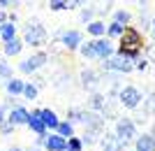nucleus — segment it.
<instances>
[{"label":"nucleus","instance_id":"3","mask_svg":"<svg viewBox=\"0 0 155 151\" xmlns=\"http://www.w3.org/2000/svg\"><path fill=\"white\" fill-rule=\"evenodd\" d=\"M134 58H127V56H123V53H116V56H111L109 60H104L102 65L107 67V70H114V72H132L134 70Z\"/></svg>","mask_w":155,"mask_h":151},{"label":"nucleus","instance_id":"21","mask_svg":"<svg viewBox=\"0 0 155 151\" xmlns=\"http://www.w3.org/2000/svg\"><path fill=\"white\" fill-rule=\"evenodd\" d=\"M123 33H125V28L120 26V23H109V26H107V35H109V37H118L120 39Z\"/></svg>","mask_w":155,"mask_h":151},{"label":"nucleus","instance_id":"9","mask_svg":"<svg viewBox=\"0 0 155 151\" xmlns=\"http://www.w3.org/2000/svg\"><path fill=\"white\" fill-rule=\"evenodd\" d=\"M28 128H30L37 137H46V125L42 123V118H39V109L30 112V116H28Z\"/></svg>","mask_w":155,"mask_h":151},{"label":"nucleus","instance_id":"10","mask_svg":"<svg viewBox=\"0 0 155 151\" xmlns=\"http://www.w3.org/2000/svg\"><path fill=\"white\" fill-rule=\"evenodd\" d=\"M44 149H46V151H67V139H63L58 132L46 135V139H44Z\"/></svg>","mask_w":155,"mask_h":151},{"label":"nucleus","instance_id":"14","mask_svg":"<svg viewBox=\"0 0 155 151\" xmlns=\"http://www.w3.org/2000/svg\"><path fill=\"white\" fill-rule=\"evenodd\" d=\"M7 93H9V95H12V98H14V95H23V88H26V81H21V79H9V81H7Z\"/></svg>","mask_w":155,"mask_h":151},{"label":"nucleus","instance_id":"23","mask_svg":"<svg viewBox=\"0 0 155 151\" xmlns=\"http://www.w3.org/2000/svg\"><path fill=\"white\" fill-rule=\"evenodd\" d=\"M0 79H5V81L12 79V67L7 65L5 60H0Z\"/></svg>","mask_w":155,"mask_h":151},{"label":"nucleus","instance_id":"12","mask_svg":"<svg viewBox=\"0 0 155 151\" xmlns=\"http://www.w3.org/2000/svg\"><path fill=\"white\" fill-rule=\"evenodd\" d=\"M28 116H30V114H28L23 107H14L12 112L7 114V121H9L12 125H21V123L28 125Z\"/></svg>","mask_w":155,"mask_h":151},{"label":"nucleus","instance_id":"6","mask_svg":"<svg viewBox=\"0 0 155 151\" xmlns=\"http://www.w3.org/2000/svg\"><path fill=\"white\" fill-rule=\"evenodd\" d=\"M93 51H95V60H109L111 56H114V44H111L109 39H93Z\"/></svg>","mask_w":155,"mask_h":151},{"label":"nucleus","instance_id":"36","mask_svg":"<svg viewBox=\"0 0 155 151\" xmlns=\"http://www.w3.org/2000/svg\"><path fill=\"white\" fill-rule=\"evenodd\" d=\"M30 151H39V149H37V146H35V149H30Z\"/></svg>","mask_w":155,"mask_h":151},{"label":"nucleus","instance_id":"28","mask_svg":"<svg viewBox=\"0 0 155 151\" xmlns=\"http://www.w3.org/2000/svg\"><path fill=\"white\" fill-rule=\"evenodd\" d=\"M91 107L93 109H100V107H102V95H93L91 98Z\"/></svg>","mask_w":155,"mask_h":151},{"label":"nucleus","instance_id":"19","mask_svg":"<svg viewBox=\"0 0 155 151\" xmlns=\"http://www.w3.org/2000/svg\"><path fill=\"white\" fill-rule=\"evenodd\" d=\"M56 132H58L63 139H70V137H74V125H72L70 121H60V125H58Z\"/></svg>","mask_w":155,"mask_h":151},{"label":"nucleus","instance_id":"11","mask_svg":"<svg viewBox=\"0 0 155 151\" xmlns=\"http://www.w3.org/2000/svg\"><path fill=\"white\" fill-rule=\"evenodd\" d=\"M39 118H42V123L46 125V130H49V128H51V130H58L60 118L56 116L53 109H39Z\"/></svg>","mask_w":155,"mask_h":151},{"label":"nucleus","instance_id":"17","mask_svg":"<svg viewBox=\"0 0 155 151\" xmlns=\"http://www.w3.org/2000/svg\"><path fill=\"white\" fill-rule=\"evenodd\" d=\"M21 49H23V39H19V37L5 44V53H7V56H19Z\"/></svg>","mask_w":155,"mask_h":151},{"label":"nucleus","instance_id":"13","mask_svg":"<svg viewBox=\"0 0 155 151\" xmlns=\"http://www.w3.org/2000/svg\"><path fill=\"white\" fill-rule=\"evenodd\" d=\"M134 151H155V135H141V137H137Z\"/></svg>","mask_w":155,"mask_h":151},{"label":"nucleus","instance_id":"29","mask_svg":"<svg viewBox=\"0 0 155 151\" xmlns=\"http://www.w3.org/2000/svg\"><path fill=\"white\" fill-rule=\"evenodd\" d=\"M12 130H14V125L9 123V121H5V123L0 125V132H2V135H7V132H12Z\"/></svg>","mask_w":155,"mask_h":151},{"label":"nucleus","instance_id":"25","mask_svg":"<svg viewBox=\"0 0 155 151\" xmlns=\"http://www.w3.org/2000/svg\"><path fill=\"white\" fill-rule=\"evenodd\" d=\"M49 7H51L53 12H60V9H70V2H65V0H51Z\"/></svg>","mask_w":155,"mask_h":151},{"label":"nucleus","instance_id":"31","mask_svg":"<svg viewBox=\"0 0 155 151\" xmlns=\"http://www.w3.org/2000/svg\"><path fill=\"white\" fill-rule=\"evenodd\" d=\"M148 112H155V93L150 95V105H148Z\"/></svg>","mask_w":155,"mask_h":151},{"label":"nucleus","instance_id":"30","mask_svg":"<svg viewBox=\"0 0 155 151\" xmlns=\"http://www.w3.org/2000/svg\"><path fill=\"white\" fill-rule=\"evenodd\" d=\"M7 121V105H0V125Z\"/></svg>","mask_w":155,"mask_h":151},{"label":"nucleus","instance_id":"16","mask_svg":"<svg viewBox=\"0 0 155 151\" xmlns=\"http://www.w3.org/2000/svg\"><path fill=\"white\" fill-rule=\"evenodd\" d=\"M86 30H88L95 39H100V37H104V33H107V26H104V21H93V23L86 26Z\"/></svg>","mask_w":155,"mask_h":151},{"label":"nucleus","instance_id":"7","mask_svg":"<svg viewBox=\"0 0 155 151\" xmlns=\"http://www.w3.org/2000/svg\"><path fill=\"white\" fill-rule=\"evenodd\" d=\"M46 60H49V58H46V53L39 51V53H35V56H30V58L23 60V63L19 65V70H21V72H26V74L28 72H35V70H39V67L44 65Z\"/></svg>","mask_w":155,"mask_h":151},{"label":"nucleus","instance_id":"26","mask_svg":"<svg viewBox=\"0 0 155 151\" xmlns=\"http://www.w3.org/2000/svg\"><path fill=\"white\" fill-rule=\"evenodd\" d=\"M97 132H100V130H88L84 135V142H86V144H93V142L97 139Z\"/></svg>","mask_w":155,"mask_h":151},{"label":"nucleus","instance_id":"22","mask_svg":"<svg viewBox=\"0 0 155 151\" xmlns=\"http://www.w3.org/2000/svg\"><path fill=\"white\" fill-rule=\"evenodd\" d=\"M81 149H84V139H79V137L67 139V151H81Z\"/></svg>","mask_w":155,"mask_h":151},{"label":"nucleus","instance_id":"24","mask_svg":"<svg viewBox=\"0 0 155 151\" xmlns=\"http://www.w3.org/2000/svg\"><path fill=\"white\" fill-rule=\"evenodd\" d=\"M23 95H26L28 100H35V98H37V84H26V88H23Z\"/></svg>","mask_w":155,"mask_h":151},{"label":"nucleus","instance_id":"27","mask_svg":"<svg viewBox=\"0 0 155 151\" xmlns=\"http://www.w3.org/2000/svg\"><path fill=\"white\" fill-rule=\"evenodd\" d=\"M93 14H95V9H81V21L93 23Z\"/></svg>","mask_w":155,"mask_h":151},{"label":"nucleus","instance_id":"2","mask_svg":"<svg viewBox=\"0 0 155 151\" xmlns=\"http://www.w3.org/2000/svg\"><path fill=\"white\" fill-rule=\"evenodd\" d=\"M46 39V30L42 23H28L23 28V44H30V46H42Z\"/></svg>","mask_w":155,"mask_h":151},{"label":"nucleus","instance_id":"18","mask_svg":"<svg viewBox=\"0 0 155 151\" xmlns=\"http://www.w3.org/2000/svg\"><path fill=\"white\" fill-rule=\"evenodd\" d=\"M81 79H84V86H88V88H95L97 81H100V74L93 72V70H84V72H81Z\"/></svg>","mask_w":155,"mask_h":151},{"label":"nucleus","instance_id":"15","mask_svg":"<svg viewBox=\"0 0 155 151\" xmlns=\"http://www.w3.org/2000/svg\"><path fill=\"white\" fill-rule=\"evenodd\" d=\"M0 37H2V42H12V39H16V26L14 23H9L7 21L5 26H0Z\"/></svg>","mask_w":155,"mask_h":151},{"label":"nucleus","instance_id":"20","mask_svg":"<svg viewBox=\"0 0 155 151\" xmlns=\"http://www.w3.org/2000/svg\"><path fill=\"white\" fill-rule=\"evenodd\" d=\"M114 23H120V26H127L130 23V12H125V9H116L114 12Z\"/></svg>","mask_w":155,"mask_h":151},{"label":"nucleus","instance_id":"32","mask_svg":"<svg viewBox=\"0 0 155 151\" xmlns=\"http://www.w3.org/2000/svg\"><path fill=\"white\" fill-rule=\"evenodd\" d=\"M5 23H7V16H5V12L0 9V26H5Z\"/></svg>","mask_w":155,"mask_h":151},{"label":"nucleus","instance_id":"1","mask_svg":"<svg viewBox=\"0 0 155 151\" xmlns=\"http://www.w3.org/2000/svg\"><path fill=\"white\" fill-rule=\"evenodd\" d=\"M143 49V37L137 28H125V33L120 35V42H118V53H123L127 58H134L141 53Z\"/></svg>","mask_w":155,"mask_h":151},{"label":"nucleus","instance_id":"4","mask_svg":"<svg viewBox=\"0 0 155 151\" xmlns=\"http://www.w3.org/2000/svg\"><path fill=\"white\" fill-rule=\"evenodd\" d=\"M118 100H120V105L127 107V109H137L139 102L143 100V95H141L139 88H134V86H125V88L118 91Z\"/></svg>","mask_w":155,"mask_h":151},{"label":"nucleus","instance_id":"35","mask_svg":"<svg viewBox=\"0 0 155 151\" xmlns=\"http://www.w3.org/2000/svg\"><path fill=\"white\" fill-rule=\"evenodd\" d=\"M9 151H23V149H19V146H14V149H9Z\"/></svg>","mask_w":155,"mask_h":151},{"label":"nucleus","instance_id":"33","mask_svg":"<svg viewBox=\"0 0 155 151\" xmlns=\"http://www.w3.org/2000/svg\"><path fill=\"white\" fill-rule=\"evenodd\" d=\"M0 7H2V9H5V7H12V2H9V0H0Z\"/></svg>","mask_w":155,"mask_h":151},{"label":"nucleus","instance_id":"5","mask_svg":"<svg viewBox=\"0 0 155 151\" xmlns=\"http://www.w3.org/2000/svg\"><path fill=\"white\" fill-rule=\"evenodd\" d=\"M134 137H137V125L130 118H120L116 123V139L120 144H125V142H130V139H134Z\"/></svg>","mask_w":155,"mask_h":151},{"label":"nucleus","instance_id":"34","mask_svg":"<svg viewBox=\"0 0 155 151\" xmlns=\"http://www.w3.org/2000/svg\"><path fill=\"white\" fill-rule=\"evenodd\" d=\"M150 30H153V35H155V16L150 19Z\"/></svg>","mask_w":155,"mask_h":151},{"label":"nucleus","instance_id":"8","mask_svg":"<svg viewBox=\"0 0 155 151\" xmlns=\"http://www.w3.org/2000/svg\"><path fill=\"white\" fill-rule=\"evenodd\" d=\"M60 39H63V46L65 49H70V51H74V49H81V39H84V35L79 33V30H67V33H60Z\"/></svg>","mask_w":155,"mask_h":151}]
</instances>
